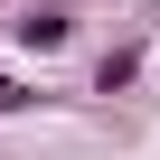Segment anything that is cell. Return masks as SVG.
Instances as JSON below:
<instances>
[{"instance_id": "3957f363", "label": "cell", "mask_w": 160, "mask_h": 160, "mask_svg": "<svg viewBox=\"0 0 160 160\" xmlns=\"http://www.w3.org/2000/svg\"><path fill=\"white\" fill-rule=\"evenodd\" d=\"M28 104H38V94L19 85V75H0V113H28Z\"/></svg>"}, {"instance_id": "277c9868", "label": "cell", "mask_w": 160, "mask_h": 160, "mask_svg": "<svg viewBox=\"0 0 160 160\" xmlns=\"http://www.w3.org/2000/svg\"><path fill=\"white\" fill-rule=\"evenodd\" d=\"M0 10H10V0H0Z\"/></svg>"}, {"instance_id": "7a4b0ae2", "label": "cell", "mask_w": 160, "mask_h": 160, "mask_svg": "<svg viewBox=\"0 0 160 160\" xmlns=\"http://www.w3.org/2000/svg\"><path fill=\"white\" fill-rule=\"evenodd\" d=\"M132 85H141V38H122V47L94 57V94H132Z\"/></svg>"}, {"instance_id": "6da1fadb", "label": "cell", "mask_w": 160, "mask_h": 160, "mask_svg": "<svg viewBox=\"0 0 160 160\" xmlns=\"http://www.w3.org/2000/svg\"><path fill=\"white\" fill-rule=\"evenodd\" d=\"M10 38H19L28 57H57V47L75 38V19H66V10H28V19H10Z\"/></svg>"}]
</instances>
